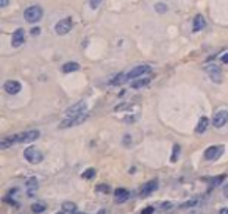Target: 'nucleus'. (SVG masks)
<instances>
[{
  "label": "nucleus",
  "mask_w": 228,
  "mask_h": 214,
  "mask_svg": "<svg viewBox=\"0 0 228 214\" xmlns=\"http://www.w3.org/2000/svg\"><path fill=\"white\" fill-rule=\"evenodd\" d=\"M72 214H86V213H77V211H75V213H72Z\"/></svg>",
  "instance_id": "obj_39"
},
{
  "label": "nucleus",
  "mask_w": 228,
  "mask_h": 214,
  "mask_svg": "<svg viewBox=\"0 0 228 214\" xmlns=\"http://www.w3.org/2000/svg\"><path fill=\"white\" fill-rule=\"evenodd\" d=\"M56 214H64V211H59V213H56Z\"/></svg>",
  "instance_id": "obj_40"
},
{
  "label": "nucleus",
  "mask_w": 228,
  "mask_h": 214,
  "mask_svg": "<svg viewBox=\"0 0 228 214\" xmlns=\"http://www.w3.org/2000/svg\"><path fill=\"white\" fill-rule=\"evenodd\" d=\"M39 33H41V28H39V27H35V28H31V35H33V36H38Z\"/></svg>",
  "instance_id": "obj_33"
},
{
  "label": "nucleus",
  "mask_w": 228,
  "mask_h": 214,
  "mask_svg": "<svg viewBox=\"0 0 228 214\" xmlns=\"http://www.w3.org/2000/svg\"><path fill=\"white\" fill-rule=\"evenodd\" d=\"M8 5V0H0V8H5Z\"/></svg>",
  "instance_id": "obj_36"
},
{
  "label": "nucleus",
  "mask_w": 228,
  "mask_h": 214,
  "mask_svg": "<svg viewBox=\"0 0 228 214\" xmlns=\"http://www.w3.org/2000/svg\"><path fill=\"white\" fill-rule=\"evenodd\" d=\"M219 214H228V208H222V210L219 211Z\"/></svg>",
  "instance_id": "obj_38"
},
{
  "label": "nucleus",
  "mask_w": 228,
  "mask_h": 214,
  "mask_svg": "<svg viewBox=\"0 0 228 214\" xmlns=\"http://www.w3.org/2000/svg\"><path fill=\"white\" fill-rule=\"evenodd\" d=\"M97 191H103V192H106V191H108V186H105V184H102V186H97Z\"/></svg>",
  "instance_id": "obj_35"
},
{
  "label": "nucleus",
  "mask_w": 228,
  "mask_h": 214,
  "mask_svg": "<svg viewBox=\"0 0 228 214\" xmlns=\"http://www.w3.org/2000/svg\"><path fill=\"white\" fill-rule=\"evenodd\" d=\"M155 9H156V13H159V14H164V13L167 11V5L159 2V3H156V5H155Z\"/></svg>",
  "instance_id": "obj_25"
},
{
  "label": "nucleus",
  "mask_w": 228,
  "mask_h": 214,
  "mask_svg": "<svg viewBox=\"0 0 228 214\" xmlns=\"http://www.w3.org/2000/svg\"><path fill=\"white\" fill-rule=\"evenodd\" d=\"M3 89H5L8 94L14 95V94H19V92H20L22 85H20V82H17V80H8V82H5Z\"/></svg>",
  "instance_id": "obj_11"
},
{
  "label": "nucleus",
  "mask_w": 228,
  "mask_h": 214,
  "mask_svg": "<svg viewBox=\"0 0 228 214\" xmlns=\"http://www.w3.org/2000/svg\"><path fill=\"white\" fill-rule=\"evenodd\" d=\"M31 211H33V213H42V211H46V205L41 203V202L33 203V205H31Z\"/></svg>",
  "instance_id": "obj_23"
},
{
  "label": "nucleus",
  "mask_w": 228,
  "mask_h": 214,
  "mask_svg": "<svg viewBox=\"0 0 228 214\" xmlns=\"http://www.w3.org/2000/svg\"><path fill=\"white\" fill-rule=\"evenodd\" d=\"M122 142H124V145H131V138H130V134H125L124 136V139H122Z\"/></svg>",
  "instance_id": "obj_30"
},
{
  "label": "nucleus",
  "mask_w": 228,
  "mask_h": 214,
  "mask_svg": "<svg viewBox=\"0 0 228 214\" xmlns=\"http://www.w3.org/2000/svg\"><path fill=\"white\" fill-rule=\"evenodd\" d=\"M63 211H69V213H75L77 211V205L72 202H64L63 203Z\"/></svg>",
  "instance_id": "obj_22"
},
{
  "label": "nucleus",
  "mask_w": 228,
  "mask_h": 214,
  "mask_svg": "<svg viewBox=\"0 0 228 214\" xmlns=\"http://www.w3.org/2000/svg\"><path fill=\"white\" fill-rule=\"evenodd\" d=\"M224 195L228 199V184H225V188H224Z\"/></svg>",
  "instance_id": "obj_37"
},
{
  "label": "nucleus",
  "mask_w": 228,
  "mask_h": 214,
  "mask_svg": "<svg viewBox=\"0 0 228 214\" xmlns=\"http://www.w3.org/2000/svg\"><path fill=\"white\" fill-rule=\"evenodd\" d=\"M227 122H228V111L227 110L217 111V113L214 114V117H213V125H214L216 128H222Z\"/></svg>",
  "instance_id": "obj_9"
},
{
  "label": "nucleus",
  "mask_w": 228,
  "mask_h": 214,
  "mask_svg": "<svg viewBox=\"0 0 228 214\" xmlns=\"http://www.w3.org/2000/svg\"><path fill=\"white\" fill-rule=\"evenodd\" d=\"M147 72H150V66H147V64H141V66L133 67V69L127 74V78H128V80H135V78L142 77V75L147 74Z\"/></svg>",
  "instance_id": "obj_10"
},
{
  "label": "nucleus",
  "mask_w": 228,
  "mask_h": 214,
  "mask_svg": "<svg viewBox=\"0 0 228 214\" xmlns=\"http://www.w3.org/2000/svg\"><path fill=\"white\" fill-rule=\"evenodd\" d=\"M208 124H209V119H208L206 116L200 117V121H198V124H197V127H195V133H198V134L205 133L206 128H208Z\"/></svg>",
  "instance_id": "obj_18"
},
{
  "label": "nucleus",
  "mask_w": 228,
  "mask_h": 214,
  "mask_svg": "<svg viewBox=\"0 0 228 214\" xmlns=\"http://www.w3.org/2000/svg\"><path fill=\"white\" fill-rule=\"evenodd\" d=\"M148 83H150V78L148 77H145V78H135V82L131 83V87L133 89H141V87L147 86Z\"/></svg>",
  "instance_id": "obj_20"
},
{
  "label": "nucleus",
  "mask_w": 228,
  "mask_h": 214,
  "mask_svg": "<svg viewBox=\"0 0 228 214\" xmlns=\"http://www.w3.org/2000/svg\"><path fill=\"white\" fill-rule=\"evenodd\" d=\"M156 188H158V181H156V180H152V181L145 183V184L141 188V195H142V197H147L148 194H152L153 191H156Z\"/></svg>",
  "instance_id": "obj_13"
},
{
  "label": "nucleus",
  "mask_w": 228,
  "mask_h": 214,
  "mask_svg": "<svg viewBox=\"0 0 228 214\" xmlns=\"http://www.w3.org/2000/svg\"><path fill=\"white\" fill-rule=\"evenodd\" d=\"M102 2H103V0H89V6H91L92 9H97V8L102 5Z\"/></svg>",
  "instance_id": "obj_29"
},
{
  "label": "nucleus",
  "mask_w": 228,
  "mask_h": 214,
  "mask_svg": "<svg viewBox=\"0 0 228 214\" xmlns=\"http://www.w3.org/2000/svg\"><path fill=\"white\" fill-rule=\"evenodd\" d=\"M225 180V175H219V177H214L213 180H211V184H213V188H216V186H219L222 181Z\"/></svg>",
  "instance_id": "obj_28"
},
{
  "label": "nucleus",
  "mask_w": 228,
  "mask_h": 214,
  "mask_svg": "<svg viewBox=\"0 0 228 214\" xmlns=\"http://www.w3.org/2000/svg\"><path fill=\"white\" fill-rule=\"evenodd\" d=\"M24 156H25V160L30 163V164H38V163H41L42 160H44V156H42V153L36 149V147H27L25 149V152H24Z\"/></svg>",
  "instance_id": "obj_3"
},
{
  "label": "nucleus",
  "mask_w": 228,
  "mask_h": 214,
  "mask_svg": "<svg viewBox=\"0 0 228 214\" xmlns=\"http://www.w3.org/2000/svg\"><path fill=\"white\" fill-rule=\"evenodd\" d=\"M205 25H206L205 17H203L202 14H197V16L194 17V22H192V30H194V31H200V30L205 28Z\"/></svg>",
  "instance_id": "obj_14"
},
{
  "label": "nucleus",
  "mask_w": 228,
  "mask_h": 214,
  "mask_svg": "<svg viewBox=\"0 0 228 214\" xmlns=\"http://www.w3.org/2000/svg\"><path fill=\"white\" fill-rule=\"evenodd\" d=\"M170 208H172V203H170V202H164V203L161 205V210H164V211H166V210H170Z\"/></svg>",
  "instance_id": "obj_32"
},
{
  "label": "nucleus",
  "mask_w": 228,
  "mask_h": 214,
  "mask_svg": "<svg viewBox=\"0 0 228 214\" xmlns=\"http://www.w3.org/2000/svg\"><path fill=\"white\" fill-rule=\"evenodd\" d=\"M70 30H72V19H70V17H64V19L58 20L56 25H55V31H56V35H59V36L67 35Z\"/></svg>",
  "instance_id": "obj_6"
},
{
  "label": "nucleus",
  "mask_w": 228,
  "mask_h": 214,
  "mask_svg": "<svg viewBox=\"0 0 228 214\" xmlns=\"http://www.w3.org/2000/svg\"><path fill=\"white\" fill-rule=\"evenodd\" d=\"M81 177L85 178V180H91L95 177V169H88V171H85L81 173Z\"/></svg>",
  "instance_id": "obj_27"
},
{
  "label": "nucleus",
  "mask_w": 228,
  "mask_h": 214,
  "mask_svg": "<svg viewBox=\"0 0 228 214\" xmlns=\"http://www.w3.org/2000/svg\"><path fill=\"white\" fill-rule=\"evenodd\" d=\"M88 117H89V114H86V113L78 114V116H72V117H66V119L61 121V124L58 125V128H70V127L80 125V124H83Z\"/></svg>",
  "instance_id": "obj_2"
},
{
  "label": "nucleus",
  "mask_w": 228,
  "mask_h": 214,
  "mask_svg": "<svg viewBox=\"0 0 228 214\" xmlns=\"http://www.w3.org/2000/svg\"><path fill=\"white\" fill-rule=\"evenodd\" d=\"M24 17H25L27 22L36 24V22H39L41 17H42V8L38 6V5H31V6H28V8L24 11Z\"/></svg>",
  "instance_id": "obj_1"
},
{
  "label": "nucleus",
  "mask_w": 228,
  "mask_h": 214,
  "mask_svg": "<svg viewBox=\"0 0 228 214\" xmlns=\"http://www.w3.org/2000/svg\"><path fill=\"white\" fill-rule=\"evenodd\" d=\"M224 153V145H211L205 150V160L208 161H216L217 158H220Z\"/></svg>",
  "instance_id": "obj_8"
},
{
  "label": "nucleus",
  "mask_w": 228,
  "mask_h": 214,
  "mask_svg": "<svg viewBox=\"0 0 228 214\" xmlns=\"http://www.w3.org/2000/svg\"><path fill=\"white\" fill-rule=\"evenodd\" d=\"M25 184H27V189H28V195H30V197H33V195H35V192L38 191V186H39V184H38V180H36L35 177H31V178H28V180H27V183H25Z\"/></svg>",
  "instance_id": "obj_16"
},
{
  "label": "nucleus",
  "mask_w": 228,
  "mask_h": 214,
  "mask_svg": "<svg viewBox=\"0 0 228 214\" xmlns=\"http://www.w3.org/2000/svg\"><path fill=\"white\" fill-rule=\"evenodd\" d=\"M13 144H17L16 142V134H13V136H8V138H3L2 141H0V149H8V147H11Z\"/></svg>",
  "instance_id": "obj_19"
},
{
  "label": "nucleus",
  "mask_w": 228,
  "mask_h": 214,
  "mask_svg": "<svg viewBox=\"0 0 228 214\" xmlns=\"http://www.w3.org/2000/svg\"><path fill=\"white\" fill-rule=\"evenodd\" d=\"M24 41H25V31L22 28H17L13 33V36H11V45L17 48V47H20L24 44Z\"/></svg>",
  "instance_id": "obj_12"
},
{
  "label": "nucleus",
  "mask_w": 228,
  "mask_h": 214,
  "mask_svg": "<svg viewBox=\"0 0 228 214\" xmlns=\"http://www.w3.org/2000/svg\"><path fill=\"white\" fill-rule=\"evenodd\" d=\"M153 211H155L153 206H147V208H144V210L141 211V214H153Z\"/></svg>",
  "instance_id": "obj_31"
},
{
  "label": "nucleus",
  "mask_w": 228,
  "mask_h": 214,
  "mask_svg": "<svg viewBox=\"0 0 228 214\" xmlns=\"http://www.w3.org/2000/svg\"><path fill=\"white\" fill-rule=\"evenodd\" d=\"M178 153H180V145H178V144H175V145H174L172 156H170V161H172V163H175V161L178 160Z\"/></svg>",
  "instance_id": "obj_26"
},
{
  "label": "nucleus",
  "mask_w": 228,
  "mask_h": 214,
  "mask_svg": "<svg viewBox=\"0 0 228 214\" xmlns=\"http://www.w3.org/2000/svg\"><path fill=\"white\" fill-rule=\"evenodd\" d=\"M39 136H41L39 130H28V131H22V133H17V134H16V142H20V144H25V142H33V141H36Z\"/></svg>",
  "instance_id": "obj_4"
},
{
  "label": "nucleus",
  "mask_w": 228,
  "mask_h": 214,
  "mask_svg": "<svg viewBox=\"0 0 228 214\" xmlns=\"http://www.w3.org/2000/svg\"><path fill=\"white\" fill-rule=\"evenodd\" d=\"M128 78H127V74H124V72H120V74H117L111 82H109V85L111 86H117V85H122L124 82H127Z\"/></svg>",
  "instance_id": "obj_21"
},
{
  "label": "nucleus",
  "mask_w": 228,
  "mask_h": 214,
  "mask_svg": "<svg viewBox=\"0 0 228 214\" xmlns=\"http://www.w3.org/2000/svg\"><path fill=\"white\" fill-rule=\"evenodd\" d=\"M78 69H80V64H78V63H75V61L64 63V64H63V67H61V70H63L64 74H70V72H75V70H78Z\"/></svg>",
  "instance_id": "obj_17"
},
{
  "label": "nucleus",
  "mask_w": 228,
  "mask_h": 214,
  "mask_svg": "<svg viewBox=\"0 0 228 214\" xmlns=\"http://www.w3.org/2000/svg\"><path fill=\"white\" fill-rule=\"evenodd\" d=\"M195 205H198V200H197V199H191V200H187V202L181 203L180 208L186 210V208H192V206H195Z\"/></svg>",
  "instance_id": "obj_24"
},
{
  "label": "nucleus",
  "mask_w": 228,
  "mask_h": 214,
  "mask_svg": "<svg viewBox=\"0 0 228 214\" xmlns=\"http://www.w3.org/2000/svg\"><path fill=\"white\" fill-rule=\"evenodd\" d=\"M220 59H222V63H225V64H228V52H227V53H224V55H222V58H220Z\"/></svg>",
  "instance_id": "obj_34"
},
{
  "label": "nucleus",
  "mask_w": 228,
  "mask_h": 214,
  "mask_svg": "<svg viewBox=\"0 0 228 214\" xmlns=\"http://www.w3.org/2000/svg\"><path fill=\"white\" fill-rule=\"evenodd\" d=\"M114 197H116V200H117L119 203H122V202L128 200L130 192H128L127 189H124V188H117V189L114 191Z\"/></svg>",
  "instance_id": "obj_15"
},
{
  "label": "nucleus",
  "mask_w": 228,
  "mask_h": 214,
  "mask_svg": "<svg viewBox=\"0 0 228 214\" xmlns=\"http://www.w3.org/2000/svg\"><path fill=\"white\" fill-rule=\"evenodd\" d=\"M86 110H88V103L85 100H80V102H77L75 105H72V106H69L66 110V117H72V116L83 114V113H86Z\"/></svg>",
  "instance_id": "obj_5"
},
{
  "label": "nucleus",
  "mask_w": 228,
  "mask_h": 214,
  "mask_svg": "<svg viewBox=\"0 0 228 214\" xmlns=\"http://www.w3.org/2000/svg\"><path fill=\"white\" fill-rule=\"evenodd\" d=\"M205 72L208 74V77L213 80V83H220L222 82V70H220V67L217 66V64H209V66H206L205 67Z\"/></svg>",
  "instance_id": "obj_7"
}]
</instances>
